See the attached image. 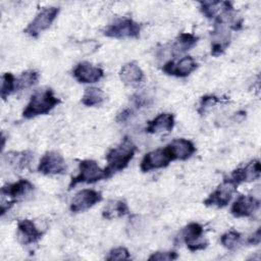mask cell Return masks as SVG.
I'll use <instances>...</instances> for the list:
<instances>
[{"label":"cell","instance_id":"6","mask_svg":"<svg viewBox=\"0 0 261 261\" xmlns=\"http://www.w3.org/2000/svg\"><path fill=\"white\" fill-rule=\"evenodd\" d=\"M33 190L34 185L28 179H19L16 182L3 186L1 188V196L9 198V201L1 204V215H3L18 199L24 197Z\"/></svg>","mask_w":261,"mask_h":261},{"label":"cell","instance_id":"26","mask_svg":"<svg viewBox=\"0 0 261 261\" xmlns=\"http://www.w3.org/2000/svg\"><path fill=\"white\" fill-rule=\"evenodd\" d=\"M39 80V73L36 70L23 71L15 81V91L24 90L33 87Z\"/></svg>","mask_w":261,"mask_h":261},{"label":"cell","instance_id":"2","mask_svg":"<svg viewBox=\"0 0 261 261\" xmlns=\"http://www.w3.org/2000/svg\"><path fill=\"white\" fill-rule=\"evenodd\" d=\"M59 103L60 100L54 95L51 89L38 91L32 95L22 111V116L24 118H33L38 115L47 114Z\"/></svg>","mask_w":261,"mask_h":261},{"label":"cell","instance_id":"16","mask_svg":"<svg viewBox=\"0 0 261 261\" xmlns=\"http://www.w3.org/2000/svg\"><path fill=\"white\" fill-rule=\"evenodd\" d=\"M260 174H261L260 162L258 159H254V160H251L249 163H247L245 166L234 169L231 172V175L229 178L239 185L244 181L250 182V181L256 180L260 177Z\"/></svg>","mask_w":261,"mask_h":261},{"label":"cell","instance_id":"24","mask_svg":"<svg viewBox=\"0 0 261 261\" xmlns=\"http://www.w3.org/2000/svg\"><path fill=\"white\" fill-rule=\"evenodd\" d=\"M230 2L220 1H202L200 2V9L208 18H216Z\"/></svg>","mask_w":261,"mask_h":261},{"label":"cell","instance_id":"14","mask_svg":"<svg viewBox=\"0 0 261 261\" xmlns=\"http://www.w3.org/2000/svg\"><path fill=\"white\" fill-rule=\"evenodd\" d=\"M73 77L82 84H93L100 81L104 71L102 68L91 64L90 62H80L72 71Z\"/></svg>","mask_w":261,"mask_h":261},{"label":"cell","instance_id":"17","mask_svg":"<svg viewBox=\"0 0 261 261\" xmlns=\"http://www.w3.org/2000/svg\"><path fill=\"white\" fill-rule=\"evenodd\" d=\"M17 236L23 245H30L38 242L42 238L43 231L36 226L33 220L22 219L17 223Z\"/></svg>","mask_w":261,"mask_h":261},{"label":"cell","instance_id":"7","mask_svg":"<svg viewBox=\"0 0 261 261\" xmlns=\"http://www.w3.org/2000/svg\"><path fill=\"white\" fill-rule=\"evenodd\" d=\"M237 187L238 184L230 178L224 179L216 190L204 200V204L206 206H216L218 208L226 206L232 199V195L237 192Z\"/></svg>","mask_w":261,"mask_h":261},{"label":"cell","instance_id":"32","mask_svg":"<svg viewBox=\"0 0 261 261\" xmlns=\"http://www.w3.org/2000/svg\"><path fill=\"white\" fill-rule=\"evenodd\" d=\"M261 241V231H260V228H258L253 234H251L248 240H247V243L249 245H258Z\"/></svg>","mask_w":261,"mask_h":261},{"label":"cell","instance_id":"11","mask_svg":"<svg viewBox=\"0 0 261 261\" xmlns=\"http://www.w3.org/2000/svg\"><path fill=\"white\" fill-rule=\"evenodd\" d=\"M102 200V194L95 190L85 189L75 194L70 202V211L73 213L83 212L93 207Z\"/></svg>","mask_w":261,"mask_h":261},{"label":"cell","instance_id":"20","mask_svg":"<svg viewBox=\"0 0 261 261\" xmlns=\"http://www.w3.org/2000/svg\"><path fill=\"white\" fill-rule=\"evenodd\" d=\"M119 77L123 84L127 86H135L144 80V72L138 64L135 62H128L121 67Z\"/></svg>","mask_w":261,"mask_h":261},{"label":"cell","instance_id":"28","mask_svg":"<svg viewBox=\"0 0 261 261\" xmlns=\"http://www.w3.org/2000/svg\"><path fill=\"white\" fill-rule=\"evenodd\" d=\"M241 242V233L236 230H229L223 233L220 238L222 246L228 250H233Z\"/></svg>","mask_w":261,"mask_h":261},{"label":"cell","instance_id":"30","mask_svg":"<svg viewBox=\"0 0 261 261\" xmlns=\"http://www.w3.org/2000/svg\"><path fill=\"white\" fill-rule=\"evenodd\" d=\"M218 102H220V99L218 97L214 96V95L204 96V97H202V99L200 101L198 112L201 113V114H204L208 109L213 107Z\"/></svg>","mask_w":261,"mask_h":261},{"label":"cell","instance_id":"27","mask_svg":"<svg viewBox=\"0 0 261 261\" xmlns=\"http://www.w3.org/2000/svg\"><path fill=\"white\" fill-rule=\"evenodd\" d=\"M15 81L16 79L10 72L3 73L1 77V97L3 100L15 91Z\"/></svg>","mask_w":261,"mask_h":261},{"label":"cell","instance_id":"4","mask_svg":"<svg viewBox=\"0 0 261 261\" xmlns=\"http://www.w3.org/2000/svg\"><path fill=\"white\" fill-rule=\"evenodd\" d=\"M141 27L138 22L128 17H123L110 23L103 30V35L109 38L125 39L138 38L140 36Z\"/></svg>","mask_w":261,"mask_h":261},{"label":"cell","instance_id":"21","mask_svg":"<svg viewBox=\"0 0 261 261\" xmlns=\"http://www.w3.org/2000/svg\"><path fill=\"white\" fill-rule=\"evenodd\" d=\"M3 159L7 164L12 166L14 169L22 170L29 166V164L33 159V155L29 151H22V152L11 151L6 153Z\"/></svg>","mask_w":261,"mask_h":261},{"label":"cell","instance_id":"25","mask_svg":"<svg viewBox=\"0 0 261 261\" xmlns=\"http://www.w3.org/2000/svg\"><path fill=\"white\" fill-rule=\"evenodd\" d=\"M105 99V95L103 91L96 87H91L86 89L83 97H82V103L85 106L93 107L96 105H100Z\"/></svg>","mask_w":261,"mask_h":261},{"label":"cell","instance_id":"10","mask_svg":"<svg viewBox=\"0 0 261 261\" xmlns=\"http://www.w3.org/2000/svg\"><path fill=\"white\" fill-rule=\"evenodd\" d=\"M66 169V164L63 156L57 151H49L40 159L38 171L42 174H60Z\"/></svg>","mask_w":261,"mask_h":261},{"label":"cell","instance_id":"12","mask_svg":"<svg viewBox=\"0 0 261 261\" xmlns=\"http://www.w3.org/2000/svg\"><path fill=\"white\" fill-rule=\"evenodd\" d=\"M197 66L198 64L192 56H185L177 61L169 60L165 62L162 66V70L169 75L186 77L191 74L197 68Z\"/></svg>","mask_w":261,"mask_h":261},{"label":"cell","instance_id":"31","mask_svg":"<svg viewBox=\"0 0 261 261\" xmlns=\"http://www.w3.org/2000/svg\"><path fill=\"white\" fill-rule=\"evenodd\" d=\"M178 255L174 251H164V252H155L153 253L148 260L150 261H171L177 259Z\"/></svg>","mask_w":261,"mask_h":261},{"label":"cell","instance_id":"23","mask_svg":"<svg viewBox=\"0 0 261 261\" xmlns=\"http://www.w3.org/2000/svg\"><path fill=\"white\" fill-rule=\"evenodd\" d=\"M199 40V37L191 33H181L177 36L171 46V51L174 53H182L193 48Z\"/></svg>","mask_w":261,"mask_h":261},{"label":"cell","instance_id":"9","mask_svg":"<svg viewBox=\"0 0 261 261\" xmlns=\"http://www.w3.org/2000/svg\"><path fill=\"white\" fill-rule=\"evenodd\" d=\"M203 227L199 223L192 222L182 228L180 236L188 249L192 252L204 250L208 246V242L203 237Z\"/></svg>","mask_w":261,"mask_h":261},{"label":"cell","instance_id":"18","mask_svg":"<svg viewBox=\"0 0 261 261\" xmlns=\"http://www.w3.org/2000/svg\"><path fill=\"white\" fill-rule=\"evenodd\" d=\"M166 147L173 160H187L196 152L195 145L190 140L182 138L171 141Z\"/></svg>","mask_w":261,"mask_h":261},{"label":"cell","instance_id":"29","mask_svg":"<svg viewBox=\"0 0 261 261\" xmlns=\"http://www.w3.org/2000/svg\"><path fill=\"white\" fill-rule=\"evenodd\" d=\"M129 258H130V255L126 248L117 247L110 250L106 259L108 261H115V260H128Z\"/></svg>","mask_w":261,"mask_h":261},{"label":"cell","instance_id":"3","mask_svg":"<svg viewBox=\"0 0 261 261\" xmlns=\"http://www.w3.org/2000/svg\"><path fill=\"white\" fill-rule=\"evenodd\" d=\"M109 175L105 168H101L95 160L86 159L80 162L79 166V173L77 175L73 176L68 185V189H72L77 184L86 182V184H93L99 181L101 179L108 178Z\"/></svg>","mask_w":261,"mask_h":261},{"label":"cell","instance_id":"8","mask_svg":"<svg viewBox=\"0 0 261 261\" xmlns=\"http://www.w3.org/2000/svg\"><path fill=\"white\" fill-rule=\"evenodd\" d=\"M171 161H173V158L165 146L164 148H159L147 153L141 161L140 169L143 172H148L153 169L166 167Z\"/></svg>","mask_w":261,"mask_h":261},{"label":"cell","instance_id":"33","mask_svg":"<svg viewBox=\"0 0 261 261\" xmlns=\"http://www.w3.org/2000/svg\"><path fill=\"white\" fill-rule=\"evenodd\" d=\"M129 114H130V110L126 109V110L122 111L120 114H118V116H117V120H118V121H124V120H126V119L128 118Z\"/></svg>","mask_w":261,"mask_h":261},{"label":"cell","instance_id":"22","mask_svg":"<svg viewBox=\"0 0 261 261\" xmlns=\"http://www.w3.org/2000/svg\"><path fill=\"white\" fill-rule=\"evenodd\" d=\"M128 213L127 204L121 200H111L109 201L102 211V216L106 219H114L122 217Z\"/></svg>","mask_w":261,"mask_h":261},{"label":"cell","instance_id":"13","mask_svg":"<svg viewBox=\"0 0 261 261\" xmlns=\"http://www.w3.org/2000/svg\"><path fill=\"white\" fill-rule=\"evenodd\" d=\"M230 43V31L222 23H214L211 32V54L218 56L222 54Z\"/></svg>","mask_w":261,"mask_h":261},{"label":"cell","instance_id":"5","mask_svg":"<svg viewBox=\"0 0 261 261\" xmlns=\"http://www.w3.org/2000/svg\"><path fill=\"white\" fill-rule=\"evenodd\" d=\"M59 13V7L49 6L42 8L35 18L28 24L23 32L30 37L37 38L42 32L46 31L53 23Z\"/></svg>","mask_w":261,"mask_h":261},{"label":"cell","instance_id":"15","mask_svg":"<svg viewBox=\"0 0 261 261\" xmlns=\"http://www.w3.org/2000/svg\"><path fill=\"white\" fill-rule=\"evenodd\" d=\"M260 202L252 196H239L230 208V212L234 217H250L258 211Z\"/></svg>","mask_w":261,"mask_h":261},{"label":"cell","instance_id":"1","mask_svg":"<svg viewBox=\"0 0 261 261\" xmlns=\"http://www.w3.org/2000/svg\"><path fill=\"white\" fill-rule=\"evenodd\" d=\"M135 153L136 146L128 138H124L119 145L110 149L106 154L107 166L105 167L109 177L115 172L124 169L133 159Z\"/></svg>","mask_w":261,"mask_h":261},{"label":"cell","instance_id":"19","mask_svg":"<svg viewBox=\"0 0 261 261\" xmlns=\"http://www.w3.org/2000/svg\"><path fill=\"white\" fill-rule=\"evenodd\" d=\"M174 126L173 114L163 112L158 114L155 118L150 120L146 126V132L149 134L169 133Z\"/></svg>","mask_w":261,"mask_h":261}]
</instances>
